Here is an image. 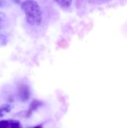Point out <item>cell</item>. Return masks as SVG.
Returning a JSON list of instances; mask_svg holds the SVG:
<instances>
[{
	"mask_svg": "<svg viewBox=\"0 0 127 128\" xmlns=\"http://www.w3.org/2000/svg\"><path fill=\"white\" fill-rule=\"evenodd\" d=\"M12 108V106L10 104H4L0 106V118L3 117L6 114L9 112Z\"/></svg>",
	"mask_w": 127,
	"mask_h": 128,
	"instance_id": "cell-4",
	"label": "cell"
},
{
	"mask_svg": "<svg viewBox=\"0 0 127 128\" xmlns=\"http://www.w3.org/2000/svg\"><path fill=\"white\" fill-rule=\"evenodd\" d=\"M2 1H1V0H0V6H2Z\"/></svg>",
	"mask_w": 127,
	"mask_h": 128,
	"instance_id": "cell-8",
	"label": "cell"
},
{
	"mask_svg": "<svg viewBox=\"0 0 127 128\" xmlns=\"http://www.w3.org/2000/svg\"><path fill=\"white\" fill-rule=\"evenodd\" d=\"M41 105V102H40L39 101H37V100H34L32 102H31V105H30L29 110L28 111V113H27V116H29L32 112L33 111H35L36 110H37V108H39V106Z\"/></svg>",
	"mask_w": 127,
	"mask_h": 128,
	"instance_id": "cell-5",
	"label": "cell"
},
{
	"mask_svg": "<svg viewBox=\"0 0 127 128\" xmlns=\"http://www.w3.org/2000/svg\"><path fill=\"white\" fill-rule=\"evenodd\" d=\"M14 1L16 2H17V3H19V2H20V1H21V0H14Z\"/></svg>",
	"mask_w": 127,
	"mask_h": 128,
	"instance_id": "cell-7",
	"label": "cell"
},
{
	"mask_svg": "<svg viewBox=\"0 0 127 128\" xmlns=\"http://www.w3.org/2000/svg\"><path fill=\"white\" fill-rule=\"evenodd\" d=\"M1 18H0V27H1Z\"/></svg>",
	"mask_w": 127,
	"mask_h": 128,
	"instance_id": "cell-9",
	"label": "cell"
},
{
	"mask_svg": "<svg viewBox=\"0 0 127 128\" xmlns=\"http://www.w3.org/2000/svg\"><path fill=\"white\" fill-rule=\"evenodd\" d=\"M21 8L25 13L27 22L32 26L41 24L42 20V11L34 0H25L21 4Z\"/></svg>",
	"mask_w": 127,
	"mask_h": 128,
	"instance_id": "cell-1",
	"label": "cell"
},
{
	"mask_svg": "<svg viewBox=\"0 0 127 128\" xmlns=\"http://www.w3.org/2000/svg\"><path fill=\"white\" fill-rule=\"evenodd\" d=\"M21 127V123L17 120H2L0 121V128H18Z\"/></svg>",
	"mask_w": 127,
	"mask_h": 128,
	"instance_id": "cell-3",
	"label": "cell"
},
{
	"mask_svg": "<svg viewBox=\"0 0 127 128\" xmlns=\"http://www.w3.org/2000/svg\"><path fill=\"white\" fill-rule=\"evenodd\" d=\"M57 4L61 7L67 8L70 6L72 0H55Z\"/></svg>",
	"mask_w": 127,
	"mask_h": 128,
	"instance_id": "cell-6",
	"label": "cell"
},
{
	"mask_svg": "<svg viewBox=\"0 0 127 128\" xmlns=\"http://www.w3.org/2000/svg\"><path fill=\"white\" fill-rule=\"evenodd\" d=\"M19 96L21 101H27L30 97V91L29 88L24 84L21 85L19 87Z\"/></svg>",
	"mask_w": 127,
	"mask_h": 128,
	"instance_id": "cell-2",
	"label": "cell"
}]
</instances>
